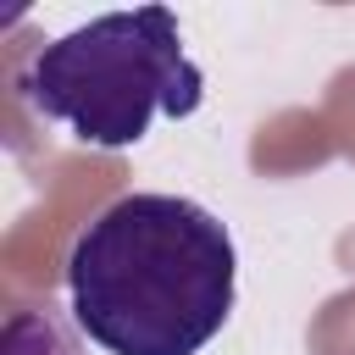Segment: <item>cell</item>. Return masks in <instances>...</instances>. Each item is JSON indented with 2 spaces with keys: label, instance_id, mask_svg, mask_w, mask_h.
I'll return each mask as SVG.
<instances>
[{
  "label": "cell",
  "instance_id": "cell-1",
  "mask_svg": "<svg viewBox=\"0 0 355 355\" xmlns=\"http://www.w3.org/2000/svg\"><path fill=\"white\" fill-rule=\"evenodd\" d=\"M233 294V233L183 194H122L67 250L72 322L105 355H200L227 327Z\"/></svg>",
  "mask_w": 355,
  "mask_h": 355
},
{
  "label": "cell",
  "instance_id": "cell-2",
  "mask_svg": "<svg viewBox=\"0 0 355 355\" xmlns=\"http://www.w3.org/2000/svg\"><path fill=\"white\" fill-rule=\"evenodd\" d=\"M22 94L44 122H61L94 150H128L155 116H194L205 78L183 50L178 11H105L39 44L22 67Z\"/></svg>",
  "mask_w": 355,
  "mask_h": 355
},
{
  "label": "cell",
  "instance_id": "cell-3",
  "mask_svg": "<svg viewBox=\"0 0 355 355\" xmlns=\"http://www.w3.org/2000/svg\"><path fill=\"white\" fill-rule=\"evenodd\" d=\"M0 355H83L78 322H67L55 305H28L6 316Z\"/></svg>",
  "mask_w": 355,
  "mask_h": 355
}]
</instances>
